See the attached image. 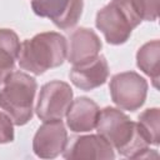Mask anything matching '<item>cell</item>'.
<instances>
[{
    "label": "cell",
    "mask_w": 160,
    "mask_h": 160,
    "mask_svg": "<svg viewBox=\"0 0 160 160\" xmlns=\"http://www.w3.org/2000/svg\"><path fill=\"white\" fill-rule=\"evenodd\" d=\"M95 129L122 156L131 159L159 156L156 151L149 149V144L140 135L136 122L119 109L106 106L100 110Z\"/></svg>",
    "instance_id": "1"
},
{
    "label": "cell",
    "mask_w": 160,
    "mask_h": 160,
    "mask_svg": "<svg viewBox=\"0 0 160 160\" xmlns=\"http://www.w3.org/2000/svg\"><path fill=\"white\" fill-rule=\"evenodd\" d=\"M68 54L65 36L55 31L36 34L20 45L19 66L34 75H41L64 64Z\"/></svg>",
    "instance_id": "2"
},
{
    "label": "cell",
    "mask_w": 160,
    "mask_h": 160,
    "mask_svg": "<svg viewBox=\"0 0 160 160\" xmlns=\"http://www.w3.org/2000/svg\"><path fill=\"white\" fill-rule=\"evenodd\" d=\"M38 89L35 78L22 71H12L0 89V108L14 125L28 124L32 118L34 98Z\"/></svg>",
    "instance_id": "3"
},
{
    "label": "cell",
    "mask_w": 160,
    "mask_h": 160,
    "mask_svg": "<svg viewBox=\"0 0 160 160\" xmlns=\"http://www.w3.org/2000/svg\"><path fill=\"white\" fill-rule=\"evenodd\" d=\"M141 21L135 0H111L98 11L95 25L106 42L121 45L129 40L132 30Z\"/></svg>",
    "instance_id": "4"
},
{
    "label": "cell",
    "mask_w": 160,
    "mask_h": 160,
    "mask_svg": "<svg viewBox=\"0 0 160 160\" xmlns=\"http://www.w3.org/2000/svg\"><path fill=\"white\" fill-rule=\"evenodd\" d=\"M148 81L135 71L115 74L110 80V96L121 110L135 111L140 109L148 95Z\"/></svg>",
    "instance_id": "5"
},
{
    "label": "cell",
    "mask_w": 160,
    "mask_h": 160,
    "mask_svg": "<svg viewBox=\"0 0 160 160\" xmlns=\"http://www.w3.org/2000/svg\"><path fill=\"white\" fill-rule=\"evenodd\" d=\"M72 89L68 82L52 80L41 86L35 108L36 115L42 121L61 120L72 101Z\"/></svg>",
    "instance_id": "6"
},
{
    "label": "cell",
    "mask_w": 160,
    "mask_h": 160,
    "mask_svg": "<svg viewBox=\"0 0 160 160\" xmlns=\"http://www.w3.org/2000/svg\"><path fill=\"white\" fill-rule=\"evenodd\" d=\"M31 8L38 16L50 19L61 30H69L78 24L84 0H32Z\"/></svg>",
    "instance_id": "7"
},
{
    "label": "cell",
    "mask_w": 160,
    "mask_h": 160,
    "mask_svg": "<svg viewBox=\"0 0 160 160\" xmlns=\"http://www.w3.org/2000/svg\"><path fill=\"white\" fill-rule=\"evenodd\" d=\"M68 144V132L61 120L44 121L32 139V150L38 158L54 159L62 154Z\"/></svg>",
    "instance_id": "8"
},
{
    "label": "cell",
    "mask_w": 160,
    "mask_h": 160,
    "mask_svg": "<svg viewBox=\"0 0 160 160\" xmlns=\"http://www.w3.org/2000/svg\"><path fill=\"white\" fill-rule=\"evenodd\" d=\"M62 156L68 160L74 159H96L112 160L115 152L112 146L101 135H82L71 139L66 144Z\"/></svg>",
    "instance_id": "9"
},
{
    "label": "cell",
    "mask_w": 160,
    "mask_h": 160,
    "mask_svg": "<svg viewBox=\"0 0 160 160\" xmlns=\"http://www.w3.org/2000/svg\"><path fill=\"white\" fill-rule=\"evenodd\" d=\"M71 82L84 91L94 90L104 85L109 78V65L104 55H98L91 60L74 65L69 72Z\"/></svg>",
    "instance_id": "10"
},
{
    "label": "cell",
    "mask_w": 160,
    "mask_h": 160,
    "mask_svg": "<svg viewBox=\"0 0 160 160\" xmlns=\"http://www.w3.org/2000/svg\"><path fill=\"white\" fill-rule=\"evenodd\" d=\"M101 41L96 32L88 28H79L71 32L68 45V61L72 65L85 62L99 55Z\"/></svg>",
    "instance_id": "11"
},
{
    "label": "cell",
    "mask_w": 160,
    "mask_h": 160,
    "mask_svg": "<svg viewBox=\"0 0 160 160\" xmlns=\"http://www.w3.org/2000/svg\"><path fill=\"white\" fill-rule=\"evenodd\" d=\"M100 109L98 104L86 98L80 96L71 101L66 111V124L74 132H88L96 128Z\"/></svg>",
    "instance_id": "12"
},
{
    "label": "cell",
    "mask_w": 160,
    "mask_h": 160,
    "mask_svg": "<svg viewBox=\"0 0 160 160\" xmlns=\"http://www.w3.org/2000/svg\"><path fill=\"white\" fill-rule=\"evenodd\" d=\"M20 40L11 29H0V85L14 71L19 59Z\"/></svg>",
    "instance_id": "13"
},
{
    "label": "cell",
    "mask_w": 160,
    "mask_h": 160,
    "mask_svg": "<svg viewBox=\"0 0 160 160\" xmlns=\"http://www.w3.org/2000/svg\"><path fill=\"white\" fill-rule=\"evenodd\" d=\"M159 59H160V41L158 39L144 44L136 52L138 68L151 79L152 85L156 89L159 86L158 82L160 78Z\"/></svg>",
    "instance_id": "14"
},
{
    "label": "cell",
    "mask_w": 160,
    "mask_h": 160,
    "mask_svg": "<svg viewBox=\"0 0 160 160\" xmlns=\"http://www.w3.org/2000/svg\"><path fill=\"white\" fill-rule=\"evenodd\" d=\"M138 129L144 140L152 146H158L160 142V110L151 108L144 110L138 118Z\"/></svg>",
    "instance_id": "15"
},
{
    "label": "cell",
    "mask_w": 160,
    "mask_h": 160,
    "mask_svg": "<svg viewBox=\"0 0 160 160\" xmlns=\"http://www.w3.org/2000/svg\"><path fill=\"white\" fill-rule=\"evenodd\" d=\"M142 21H155L158 19L159 0H135Z\"/></svg>",
    "instance_id": "16"
},
{
    "label": "cell",
    "mask_w": 160,
    "mask_h": 160,
    "mask_svg": "<svg viewBox=\"0 0 160 160\" xmlns=\"http://www.w3.org/2000/svg\"><path fill=\"white\" fill-rule=\"evenodd\" d=\"M15 138L14 134V122L8 116V114L0 111V144L12 142Z\"/></svg>",
    "instance_id": "17"
}]
</instances>
